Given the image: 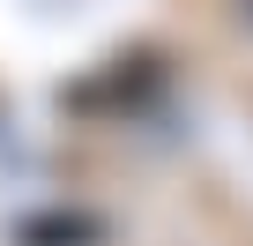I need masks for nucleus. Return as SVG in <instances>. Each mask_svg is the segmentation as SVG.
Listing matches in <instances>:
<instances>
[{
  "label": "nucleus",
  "instance_id": "f257e3e1",
  "mask_svg": "<svg viewBox=\"0 0 253 246\" xmlns=\"http://www.w3.org/2000/svg\"><path fill=\"white\" fill-rule=\"evenodd\" d=\"M15 239H23V246H97L104 224H97L89 209H45V216H23Z\"/></svg>",
  "mask_w": 253,
  "mask_h": 246
}]
</instances>
